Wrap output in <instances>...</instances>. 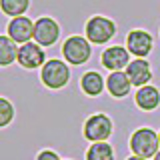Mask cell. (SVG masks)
<instances>
[{"instance_id":"6da1fadb","label":"cell","mask_w":160,"mask_h":160,"mask_svg":"<svg viewBox=\"0 0 160 160\" xmlns=\"http://www.w3.org/2000/svg\"><path fill=\"white\" fill-rule=\"evenodd\" d=\"M90 44L92 42H90L86 36L72 34V36H68L64 40L60 52H62V56L68 64H72V66H82V64H86L90 60V56H92V46H90Z\"/></svg>"},{"instance_id":"7a4b0ae2","label":"cell","mask_w":160,"mask_h":160,"mask_svg":"<svg viewBox=\"0 0 160 160\" xmlns=\"http://www.w3.org/2000/svg\"><path fill=\"white\" fill-rule=\"evenodd\" d=\"M130 150L134 152V156L140 158H154L158 154V146H160V140H158V132H154L152 128H138L132 132L130 136Z\"/></svg>"},{"instance_id":"3957f363","label":"cell","mask_w":160,"mask_h":160,"mask_svg":"<svg viewBox=\"0 0 160 160\" xmlns=\"http://www.w3.org/2000/svg\"><path fill=\"white\" fill-rule=\"evenodd\" d=\"M40 80L42 84L50 90H58L64 88L70 80V68L64 60L60 58H50L46 60L42 68H40Z\"/></svg>"},{"instance_id":"277c9868","label":"cell","mask_w":160,"mask_h":160,"mask_svg":"<svg viewBox=\"0 0 160 160\" xmlns=\"http://www.w3.org/2000/svg\"><path fill=\"white\" fill-rule=\"evenodd\" d=\"M82 132H84V138L90 140V142H106L114 132L112 118L104 112L92 114V116L86 118V122L82 126Z\"/></svg>"},{"instance_id":"5b68a950","label":"cell","mask_w":160,"mask_h":160,"mask_svg":"<svg viewBox=\"0 0 160 160\" xmlns=\"http://www.w3.org/2000/svg\"><path fill=\"white\" fill-rule=\"evenodd\" d=\"M84 36L92 44H106L116 36V24L106 16H90L84 26Z\"/></svg>"},{"instance_id":"8992f818","label":"cell","mask_w":160,"mask_h":160,"mask_svg":"<svg viewBox=\"0 0 160 160\" xmlns=\"http://www.w3.org/2000/svg\"><path fill=\"white\" fill-rule=\"evenodd\" d=\"M58 38H60V26L54 18L40 16L34 20V42L36 44L48 48V46H54Z\"/></svg>"},{"instance_id":"52a82bcc","label":"cell","mask_w":160,"mask_h":160,"mask_svg":"<svg viewBox=\"0 0 160 160\" xmlns=\"http://www.w3.org/2000/svg\"><path fill=\"white\" fill-rule=\"evenodd\" d=\"M152 46H154V38L150 36V32L146 30H130L126 34V48L132 56L136 58H146L150 52H152Z\"/></svg>"},{"instance_id":"ba28073f","label":"cell","mask_w":160,"mask_h":160,"mask_svg":"<svg viewBox=\"0 0 160 160\" xmlns=\"http://www.w3.org/2000/svg\"><path fill=\"white\" fill-rule=\"evenodd\" d=\"M18 64L26 70L42 68L46 64V52L36 42H26L18 48Z\"/></svg>"},{"instance_id":"9c48e42d","label":"cell","mask_w":160,"mask_h":160,"mask_svg":"<svg viewBox=\"0 0 160 160\" xmlns=\"http://www.w3.org/2000/svg\"><path fill=\"white\" fill-rule=\"evenodd\" d=\"M130 62H132V60H130L128 48L118 46V44L116 46H108L100 54V64H102L104 68H108L110 72H118V70H122V68H128Z\"/></svg>"},{"instance_id":"30bf717a","label":"cell","mask_w":160,"mask_h":160,"mask_svg":"<svg viewBox=\"0 0 160 160\" xmlns=\"http://www.w3.org/2000/svg\"><path fill=\"white\" fill-rule=\"evenodd\" d=\"M6 32L14 42L22 46V44L30 42V38H34V22H32V18H28V16L12 18L6 26Z\"/></svg>"},{"instance_id":"8fae6325","label":"cell","mask_w":160,"mask_h":160,"mask_svg":"<svg viewBox=\"0 0 160 160\" xmlns=\"http://www.w3.org/2000/svg\"><path fill=\"white\" fill-rule=\"evenodd\" d=\"M126 74H128L130 82H132V86L142 88L146 84H150V80H152V66L148 64L146 58H136L128 64Z\"/></svg>"},{"instance_id":"7c38bea8","label":"cell","mask_w":160,"mask_h":160,"mask_svg":"<svg viewBox=\"0 0 160 160\" xmlns=\"http://www.w3.org/2000/svg\"><path fill=\"white\" fill-rule=\"evenodd\" d=\"M134 100H136V106L144 112H152L160 106V90L152 84H146V86L138 88L136 94H134Z\"/></svg>"},{"instance_id":"4fadbf2b","label":"cell","mask_w":160,"mask_h":160,"mask_svg":"<svg viewBox=\"0 0 160 160\" xmlns=\"http://www.w3.org/2000/svg\"><path fill=\"white\" fill-rule=\"evenodd\" d=\"M106 88L110 92V96L114 98H126L130 94V88H132V82H130L128 74L124 70H118V72H110V76L106 80Z\"/></svg>"},{"instance_id":"5bb4252c","label":"cell","mask_w":160,"mask_h":160,"mask_svg":"<svg viewBox=\"0 0 160 160\" xmlns=\"http://www.w3.org/2000/svg\"><path fill=\"white\" fill-rule=\"evenodd\" d=\"M78 84H80V88H82V92L86 94V96H90V98L100 96L102 90L106 88V82H104L102 74L96 72V70H88V72H84Z\"/></svg>"},{"instance_id":"9a60e30c","label":"cell","mask_w":160,"mask_h":160,"mask_svg":"<svg viewBox=\"0 0 160 160\" xmlns=\"http://www.w3.org/2000/svg\"><path fill=\"white\" fill-rule=\"evenodd\" d=\"M18 60V48H16V42L8 36H0V66L6 68L10 64Z\"/></svg>"},{"instance_id":"2e32d148","label":"cell","mask_w":160,"mask_h":160,"mask_svg":"<svg viewBox=\"0 0 160 160\" xmlns=\"http://www.w3.org/2000/svg\"><path fill=\"white\" fill-rule=\"evenodd\" d=\"M86 160H114V150L108 142H92L86 150Z\"/></svg>"},{"instance_id":"e0dca14e","label":"cell","mask_w":160,"mask_h":160,"mask_svg":"<svg viewBox=\"0 0 160 160\" xmlns=\"http://www.w3.org/2000/svg\"><path fill=\"white\" fill-rule=\"evenodd\" d=\"M0 8L6 16L18 18L24 16V12L30 8V0H0Z\"/></svg>"},{"instance_id":"ac0fdd59","label":"cell","mask_w":160,"mask_h":160,"mask_svg":"<svg viewBox=\"0 0 160 160\" xmlns=\"http://www.w3.org/2000/svg\"><path fill=\"white\" fill-rule=\"evenodd\" d=\"M14 116H16V110H14L12 102L6 96H2L0 98V128H6L14 120Z\"/></svg>"},{"instance_id":"d6986e66","label":"cell","mask_w":160,"mask_h":160,"mask_svg":"<svg viewBox=\"0 0 160 160\" xmlns=\"http://www.w3.org/2000/svg\"><path fill=\"white\" fill-rule=\"evenodd\" d=\"M36 160H60V156H58V152H56V150L44 148V150H40V152H38Z\"/></svg>"},{"instance_id":"ffe728a7","label":"cell","mask_w":160,"mask_h":160,"mask_svg":"<svg viewBox=\"0 0 160 160\" xmlns=\"http://www.w3.org/2000/svg\"><path fill=\"white\" fill-rule=\"evenodd\" d=\"M126 160H146V158H140V156H128Z\"/></svg>"},{"instance_id":"44dd1931","label":"cell","mask_w":160,"mask_h":160,"mask_svg":"<svg viewBox=\"0 0 160 160\" xmlns=\"http://www.w3.org/2000/svg\"><path fill=\"white\" fill-rule=\"evenodd\" d=\"M154 160H160V152H158V154H156V156H154Z\"/></svg>"},{"instance_id":"7402d4cb","label":"cell","mask_w":160,"mask_h":160,"mask_svg":"<svg viewBox=\"0 0 160 160\" xmlns=\"http://www.w3.org/2000/svg\"><path fill=\"white\" fill-rule=\"evenodd\" d=\"M158 140H160V132H158Z\"/></svg>"}]
</instances>
